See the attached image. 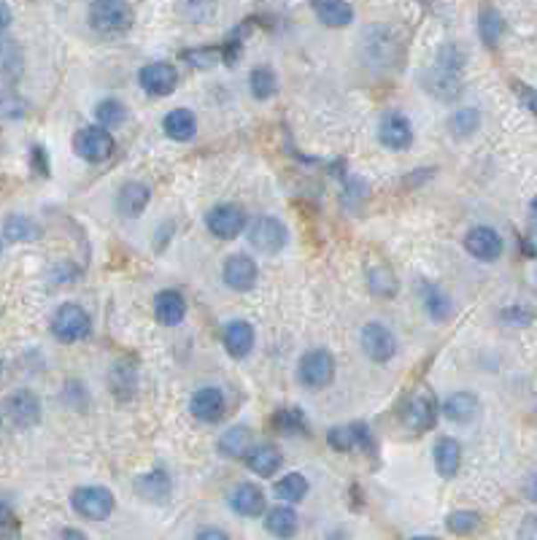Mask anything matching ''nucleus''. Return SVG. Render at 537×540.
Returning <instances> with one entry per match:
<instances>
[{
  "instance_id": "obj_1",
  "label": "nucleus",
  "mask_w": 537,
  "mask_h": 540,
  "mask_svg": "<svg viewBox=\"0 0 537 540\" xmlns=\"http://www.w3.org/2000/svg\"><path fill=\"white\" fill-rule=\"evenodd\" d=\"M424 86L437 101H454L462 93V54L457 46H445L435 62V68L427 73Z\"/></svg>"
},
{
  "instance_id": "obj_2",
  "label": "nucleus",
  "mask_w": 537,
  "mask_h": 540,
  "mask_svg": "<svg viewBox=\"0 0 537 540\" xmlns=\"http://www.w3.org/2000/svg\"><path fill=\"white\" fill-rule=\"evenodd\" d=\"M89 25L101 36L127 33L133 25V9L127 6V0H95L89 9Z\"/></svg>"
},
{
  "instance_id": "obj_3",
  "label": "nucleus",
  "mask_w": 537,
  "mask_h": 540,
  "mask_svg": "<svg viewBox=\"0 0 537 540\" xmlns=\"http://www.w3.org/2000/svg\"><path fill=\"white\" fill-rule=\"evenodd\" d=\"M89 332H93V319L89 314L76 306V303H62L57 311H54V319H52V335L62 343H76V340H84Z\"/></svg>"
},
{
  "instance_id": "obj_4",
  "label": "nucleus",
  "mask_w": 537,
  "mask_h": 540,
  "mask_svg": "<svg viewBox=\"0 0 537 540\" xmlns=\"http://www.w3.org/2000/svg\"><path fill=\"white\" fill-rule=\"evenodd\" d=\"M297 379L308 389H324L335 379V359L324 348H311L308 354L300 356L297 365Z\"/></svg>"
},
{
  "instance_id": "obj_5",
  "label": "nucleus",
  "mask_w": 537,
  "mask_h": 540,
  "mask_svg": "<svg viewBox=\"0 0 537 540\" xmlns=\"http://www.w3.org/2000/svg\"><path fill=\"white\" fill-rule=\"evenodd\" d=\"M70 505L78 516L89 521H103L114 513V495L106 487H78L70 497Z\"/></svg>"
},
{
  "instance_id": "obj_6",
  "label": "nucleus",
  "mask_w": 537,
  "mask_h": 540,
  "mask_svg": "<svg viewBox=\"0 0 537 540\" xmlns=\"http://www.w3.org/2000/svg\"><path fill=\"white\" fill-rule=\"evenodd\" d=\"M73 151L86 162H103L114 151V138H111V133L106 127L89 125V127H81L73 135Z\"/></svg>"
},
{
  "instance_id": "obj_7",
  "label": "nucleus",
  "mask_w": 537,
  "mask_h": 540,
  "mask_svg": "<svg viewBox=\"0 0 537 540\" xmlns=\"http://www.w3.org/2000/svg\"><path fill=\"white\" fill-rule=\"evenodd\" d=\"M248 243L259 254H279L287 246V227L273 217H259L248 227Z\"/></svg>"
},
{
  "instance_id": "obj_8",
  "label": "nucleus",
  "mask_w": 537,
  "mask_h": 540,
  "mask_svg": "<svg viewBox=\"0 0 537 540\" xmlns=\"http://www.w3.org/2000/svg\"><path fill=\"white\" fill-rule=\"evenodd\" d=\"M206 225H208V230H211L216 238L230 241V238H238V235L246 230L248 222H246V214H243L240 206H235V203H219V206H214V209L208 211Z\"/></svg>"
},
{
  "instance_id": "obj_9",
  "label": "nucleus",
  "mask_w": 537,
  "mask_h": 540,
  "mask_svg": "<svg viewBox=\"0 0 537 540\" xmlns=\"http://www.w3.org/2000/svg\"><path fill=\"white\" fill-rule=\"evenodd\" d=\"M362 348L373 363H389V359L397 354V338L386 324L370 322L362 327Z\"/></svg>"
},
{
  "instance_id": "obj_10",
  "label": "nucleus",
  "mask_w": 537,
  "mask_h": 540,
  "mask_svg": "<svg viewBox=\"0 0 537 540\" xmlns=\"http://www.w3.org/2000/svg\"><path fill=\"white\" fill-rule=\"evenodd\" d=\"M138 81L141 86L146 89L149 95L154 98H165L170 95L175 84H178V73L170 62H151V65H143L141 73H138Z\"/></svg>"
},
{
  "instance_id": "obj_11",
  "label": "nucleus",
  "mask_w": 537,
  "mask_h": 540,
  "mask_svg": "<svg viewBox=\"0 0 537 540\" xmlns=\"http://www.w3.org/2000/svg\"><path fill=\"white\" fill-rule=\"evenodd\" d=\"M224 284L235 292H248L256 284V262L248 254H232L224 259Z\"/></svg>"
},
{
  "instance_id": "obj_12",
  "label": "nucleus",
  "mask_w": 537,
  "mask_h": 540,
  "mask_svg": "<svg viewBox=\"0 0 537 540\" xmlns=\"http://www.w3.org/2000/svg\"><path fill=\"white\" fill-rule=\"evenodd\" d=\"M190 411L198 421H206V424H216L224 411H227V400L222 395V389L216 387H203L192 395V403H190Z\"/></svg>"
},
{
  "instance_id": "obj_13",
  "label": "nucleus",
  "mask_w": 537,
  "mask_h": 540,
  "mask_svg": "<svg viewBox=\"0 0 537 540\" xmlns=\"http://www.w3.org/2000/svg\"><path fill=\"white\" fill-rule=\"evenodd\" d=\"M465 249L481 262H494L502 254V238H500L497 230L481 225V227H473L465 235Z\"/></svg>"
},
{
  "instance_id": "obj_14",
  "label": "nucleus",
  "mask_w": 537,
  "mask_h": 540,
  "mask_svg": "<svg viewBox=\"0 0 537 540\" xmlns=\"http://www.w3.org/2000/svg\"><path fill=\"white\" fill-rule=\"evenodd\" d=\"M378 138L386 149H408L413 143V127L411 122L403 117V114H386L381 119V127H378Z\"/></svg>"
},
{
  "instance_id": "obj_15",
  "label": "nucleus",
  "mask_w": 537,
  "mask_h": 540,
  "mask_svg": "<svg viewBox=\"0 0 537 540\" xmlns=\"http://www.w3.org/2000/svg\"><path fill=\"white\" fill-rule=\"evenodd\" d=\"M9 416L20 430H28L33 424H38L41 419V403L30 389H20L9 397Z\"/></svg>"
},
{
  "instance_id": "obj_16",
  "label": "nucleus",
  "mask_w": 537,
  "mask_h": 540,
  "mask_svg": "<svg viewBox=\"0 0 537 540\" xmlns=\"http://www.w3.org/2000/svg\"><path fill=\"white\" fill-rule=\"evenodd\" d=\"M462 465V446L454 438H440L435 443V468L443 479H454Z\"/></svg>"
},
{
  "instance_id": "obj_17",
  "label": "nucleus",
  "mask_w": 537,
  "mask_h": 540,
  "mask_svg": "<svg viewBox=\"0 0 537 540\" xmlns=\"http://www.w3.org/2000/svg\"><path fill=\"white\" fill-rule=\"evenodd\" d=\"M154 316H157L159 324H165V327L182 324V319L187 316V303H184V298L178 295L175 290L159 292L157 300H154Z\"/></svg>"
},
{
  "instance_id": "obj_18",
  "label": "nucleus",
  "mask_w": 537,
  "mask_h": 540,
  "mask_svg": "<svg viewBox=\"0 0 537 540\" xmlns=\"http://www.w3.org/2000/svg\"><path fill=\"white\" fill-rule=\"evenodd\" d=\"M327 443L335 448V452H351L356 446H368L370 432L365 424H340L327 432Z\"/></svg>"
},
{
  "instance_id": "obj_19",
  "label": "nucleus",
  "mask_w": 537,
  "mask_h": 540,
  "mask_svg": "<svg viewBox=\"0 0 537 540\" xmlns=\"http://www.w3.org/2000/svg\"><path fill=\"white\" fill-rule=\"evenodd\" d=\"M162 127H165L167 138L187 143V141H192L198 135V117L190 109H173L162 119Z\"/></svg>"
},
{
  "instance_id": "obj_20",
  "label": "nucleus",
  "mask_w": 537,
  "mask_h": 540,
  "mask_svg": "<svg viewBox=\"0 0 537 540\" xmlns=\"http://www.w3.org/2000/svg\"><path fill=\"white\" fill-rule=\"evenodd\" d=\"M313 12L327 28H346L354 22V9L348 0H313Z\"/></svg>"
},
{
  "instance_id": "obj_21",
  "label": "nucleus",
  "mask_w": 537,
  "mask_h": 540,
  "mask_svg": "<svg viewBox=\"0 0 537 540\" xmlns=\"http://www.w3.org/2000/svg\"><path fill=\"white\" fill-rule=\"evenodd\" d=\"M281 462H284V457H281L279 448H273V446H254V448H248V454H246L248 470H254L262 479L273 476L281 468Z\"/></svg>"
},
{
  "instance_id": "obj_22",
  "label": "nucleus",
  "mask_w": 537,
  "mask_h": 540,
  "mask_svg": "<svg viewBox=\"0 0 537 540\" xmlns=\"http://www.w3.org/2000/svg\"><path fill=\"white\" fill-rule=\"evenodd\" d=\"M251 346H254V327L248 322L238 319V322H230L224 327V348L230 356L243 359L251 351Z\"/></svg>"
},
{
  "instance_id": "obj_23",
  "label": "nucleus",
  "mask_w": 537,
  "mask_h": 540,
  "mask_svg": "<svg viewBox=\"0 0 537 540\" xmlns=\"http://www.w3.org/2000/svg\"><path fill=\"white\" fill-rule=\"evenodd\" d=\"M149 198H151V192H149V187L146 184H141V182H130V184H125L122 190H119V195H117V209H119V214L122 217H138L146 206H149Z\"/></svg>"
},
{
  "instance_id": "obj_24",
  "label": "nucleus",
  "mask_w": 537,
  "mask_h": 540,
  "mask_svg": "<svg viewBox=\"0 0 537 540\" xmlns=\"http://www.w3.org/2000/svg\"><path fill=\"white\" fill-rule=\"evenodd\" d=\"M230 505H232L235 513H240V516H246V519H254V516H259V513L264 511V495H262V489L254 487V484H240V487L232 492Z\"/></svg>"
},
{
  "instance_id": "obj_25",
  "label": "nucleus",
  "mask_w": 537,
  "mask_h": 540,
  "mask_svg": "<svg viewBox=\"0 0 537 540\" xmlns=\"http://www.w3.org/2000/svg\"><path fill=\"white\" fill-rule=\"evenodd\" d=\"M443 413H445V419H449V421L468 424V421H473L476 413H478V397L470 395V392H454L452 397H445Z\"/></svg>"
},
{
  "instance_id": "obj_26",
  "label": "nucleus",
  "mask_w": 537,
  "mask_h": 540,
  "mask_svg": "<svg viewBox=\"0 0 537 540\" xmlns=\"http://www.w3.org/2000/svg\"><path fill=\"white\" fill-rule=\"evenodd\" d=\"M435 416H437V405H435V397L429 392H419L411 400L408 413H405V419L413 430H429L435 424Z\"/></svg>"
},
{
  "instance_id": "obj_27",
  "label": "nucleus",
  "mask_w": 537,
  "mask_h": 540,
  "mask_svg": "<svg viewBox=\"0 0 537 540\" xmlns=\"http://www.w3.org/2000/svg\"><path fill=\"white\" fill-rule=\"evenodd\" d=\"M264 529L276 537H281V540H287L297 532V513L292 508H284V505L271 508L264 516Z\"/></svg>"
},
{
  "instance_id": "obj_28",
  "label": "nucleus",
  "mask_w": 537,
  "mask_h": 540,
  "mask_svg": "<svg viewBox=\"0 0 537 540\" xmlns=\"http://www.w3.org/2000/svg\"><path fill=\"white\" fill-rule=\"evenodd\" d=\"M248 448H251V432H248V427H243V424H238V427H230L222 438H219V452L224 454V457H246L248 454Z\"/></svg>"
},
{
  "instance_id": "obj_29",
  "label": "nucleus",
  "mask_w": 537,
  "mask_h": 540,
  "mask_svg": "<svg viewBox=\"0 0 537 540\" xmlns=\"http://www.w3.org/2000/svg\"><path fill=\"white\" fill-rule=\"evenodd\" d=\"M135 489H138L141 497H146L151 503H162L170 495V479H167L165 470H151V473H146V476H141L135 481Z\"/></svg>"
},
{
  "instance_id": "obj_30",
  "label": "nucleus",
  "mask_w": 537,
  "mask_h": 540,
  "mask_svg": "<svg viewBox=\"0 0 537 540\" xmlns=\"http://www.w3.org/2000/svg\"><path fill=\"white\" fill-rule=\"evenodd\" d=\"M502 30H505V22H502L500 12L492 9V6H484L481 17H478V33H481L484 44L486 46H497L500 38H502Z\"/></svg>"
},
{
  "instance_id": "obj_31",
  "label": "nucleus",
  "mask_w": 537,
  "mask_h": 540,
  "mask_svg": "<svg viewBox=\"0 0 537 540\" xmlns=\"http://www.w3.org/2000/svg\"><path fill=\"white\" fill-rule=\"evenodd\" d=\"M4 233L9 241H17V243H25V241H36L41 233H38V225L25 217V214H12L4 225Z\"/></svg>"
},
{
  "instance_id": "obj_32",
  "label": "nucleus",
  "mask_w": 537,
  "mask_h": 540,
  "mask_svg": "<svg viewBox=\"0 0 537 540\" xmlns=\"http://www.w3.org/2000/svg\"><path fill=\"white\" fill-rule=\"evenodd\" d=\"M248 86H251V95H254L256 101L273 98V93H276V73H273L271 68L259 65V68L251 70V76H248Z\"/></svg>"
},
{
  "instance_id": "obj_33",
  "label": "nucleus",
  "mask_w": 537,
  "mask_h": 540,
  "mask_svg": "<svg viewBox=\"0 0 537 540\" xmlns=\"http://www.w3.org/2000/svg\"><path fill=\"white\" fill-rule=\"evenodd\" d=\"M424 308H427V314L432 319L443 322L445 316L452 314V300H449V295H445L443 290H437L432 284H424Z\"/></svg>"
},
{
  "instance_id": "obj_34",
  "label": "nucleus",
  "mask_w": 537,
  "mask_h": 540,
  "mask_svg": "<svg viewBox=\"0 0 537 540\" xmlns=\"http://www.w3.org/2000/svg\"><path fill=\"white\" fill-rule=\"evenodd\" d=\"M125 117H127V109L119 103V101H114V98H106V101H101L98 106H95V119H98V125L101 127H119L122 122H125Z\"/></svg>"
},
{
  "instance_id": "obj_35",
  "label": "nucleus",
  "mask_w": 537,
  "mask_h": 540,
  "mask_svg": "<svg viewBox=\"0 0 537 540\" xmlns=\"http://www.w3.org/2000/svg\"><path fill=\"white\" fill-rule=\"evenodd\" d=\"M276 495L287 503H300L308 495V481L303 473H289L276 484Z\"/></svg>"
},
{
  "instance_id": "obj_36",
  "label": "nucleus",
  "mask_w": 537,
  "mask_h": 540,
  "mask_svg": "<svg viewBox=\"0 0 537 540\" xmlns=\"http://www.w3.org/2000/svg\"><path fill=\"white\" fill-rule=\"evenodd\" d=\"M478 125H481V114L476 109H462V111H457L452 117L449 130H452L454 138H470L478 130Z\"/></svg>"
},
{
  "instance_id": "obj_37",
  "label": "nucleus",
  "mask_w": 537,
  "mask_h": 540,
  "mask_svg": "<svg viewBox=\"0 0 537 540\" xmlns=\"http://www.w3.org/2000/svg\"><path fill=\"white\" fill-rule=\"evenodd\" d=\"M445 527H449L454 535H473L481 527V516L476 511H454L449 519H445Z\"/></svg>"
},
{
  "instance_id": "obj_38",
  "label": "nucleus",
  "mask_w": 537,
  "mask_h": 540,
  "mask_svg": "<svg viewBox=\"0 0 537 540\" xmlns=\"http://www.w3.org/2000/svg\"><path fill=\"white\" fill-rule=\"evenodd\" d=\"M370 290L381 298H392L397 292V279L386 267H376V270H370Z\"/></svg>"
},
{
  "instance_id": "obj_39",
  "label": "nucleus",
  "mask_w": 537,
  "mask_h": 540,
  "mask_svg": "<svg viewBox=\"0 0 537 540\" xmlns=\"http://www.w3.org/2000/svg\"><path fill=\"white\" fill-rule=\"evenodd\" d=\"M273 424L281 432H305V419L297 408H284L273 416Z\"/></svg>"
},
{
  "instance_id": "obj_40",
  "label": "nucleus",
  "mask_w": 537,
  "mask_h": 540,
  "mask_svg": "<svg viewBox=\"0 0 537 540\" xmlns=\"http://www.w3.org/2000/svg\"><path fill=\"white\" fill-rule=\"evenodd\" d=\"M184 14L195 22H206V20H214L216 14V4L214 0H187L184 4Z\"/></svg>"
},
{
  "instance_id": "obj_41",
  "label": "nucleus",
  "mask_w": 537,
  "mask_h": 540,
  "mask_svg": "<svg viewBox=\"0 0 537 540\" xmlns=\"http://www.w3.org/2000/svg\"><path fill=\"white\" fill-rule=\"evenodd\" d=\"M516 95L521 98V103L537 117V89L526 86V84H516Z\"/></svg>"
},
{
  "instance_id": "obj_42",
  "label": "nucleus",
  "mask_w": 537,
  "mask_h": 540,
  "mask_svg": "<svg viewBox=\"0 0 537 540\" xmlns=\"http://www.w3.org/2000/svg\"><path fill=\"white\" fill-rule=\"evenodd\" d=\"M30 157H33V168H36L41 176H49V160H46V151H44V146H41V143H36V146H33Z\"/></svg>"
},
{
  "instance_id": "obj_43",
  "label": "nucleus",
  "mask_w": 537,
  "mask_h": 540,
  "mask_svg": "<svg viewBox=\"0 0 537 540\" xmlns=\"http://www.w3.org/2000/svg\"><path fill=\"white\" fill-rule=\"evenodd\" d=\"M502 319H505L508 324H526V322L532 319V314L524 311V308H508V311H502Z\"/></svg>"
},
{
  "instance_id": "obj_44",
  "label": "nucleus",
  "mask_w": 537,
  "mask_h": 540,
  "mask_svg": "<svg viewBox=\"0 0 537 540\" xmlns=\"http://www.w3.org/2000/svg\"><path fill=\"white\" fill-rule=\"evenodd\" d=\"M195 540H230V535L219 527H203Z\"/></svg>"
},
{
  "instance_id": "obj_45",
  "label": "nucleus",
  "mask_w": 537,
  "mask_h": 540,
  "mask_svg": "<svg viewBox=\"0 0 537 540\" xmlns=\"http://www.w3.org/2000/svg\"><path fill=\"white\" fill-rule=\"evenodd\" d=\"M12 6L6 4V0H0V36H4L9 28H12Z\"/></svg>"
},
{
  "instance_id": "obj_46",
  "label": "nucleus",
  "mask_w": 537,
  "mask_h": 540,
  "mask_svg": "<svg viewBox=\"0 0 537 540\" xmlns=\"http://www.w3.org/2000/svg\"><path fill=\"white\" fill-rule=\"evenodd\" d=\"M9 521H12V508L4 500H0V527H6Z\"/></svg>"
},
{
  "instance_id": "obj_47",
  "label": "nucleus",
  "mask_w": 537,
  "mask_h": 540,
  "mask_svg": "<svg viewBox=\"0 0 537 540\" xmlns=\"http://www.w3.org/2000/svg\"><path fill=\"white\" fill-rule=\"evenodd\" d=\"M60 540H86V535H84V532H78V529H62Z\"/></svg>"
},
{
  "instance_id": "obj_48",
  "label": "nucleus",
  "mask_w": 537,
  "mask_h": 540,
  "mask_svg": "<svg viewBox=\"0 0 537 540\" xmlns=\"http://www.w3.org/2000/svg\"><path fill=\"white\" fill-rule=\"evenodd\" d=\"M526 497H529V500H537V473L526 481Z\"/></svg>"
},
{
  "instance_id": "obj_49",
  "label": "nucleus",
  "mask_w": 537,
  "mask_h": 540,
  "mask_svg": "<svg viewBox=\"0 0 537 540\" xmlns=\"http://www.w3.org/2000/svg\"><path fill=\"white\" fill-rule=\"evenodd\" d=\"M529 225H532V230L537 233V198H534L532 206H529Z\"/></svg>"
},
{
  "instance_id": "obj_50",
  "label": "nucleus",
  "mask_w": 537,
  "mask_h": 540,
  "mask_svg": "<svg viewBox=\"0 0 537 540\" xmlns=\"http://www.w3.org/2000/svg\"><path fill=\"white\" fill-rule=\"evenodd\" d=\"M411 540H440V537H432V535H416V537H411Z\"/></svg>"
},
{
  "instance_id": "obj_51",
  "label": "nucleus",
  "mask_w": 537,
  "mask_h": 540,
  "mask_svg": "<svg viewBox=\"0 0 537 540\" xmlns=\"http://www.w3.org/2000/svg\"><path fill=\"white\" fill-rule=\"evenodd\" d=\"M0 373H4V359H0Z\"/></svg>"
},
{
  "instance_id": "obj_52",
  "label": "nucleus",
  "mask_w": 537,
  "mask_h": 540,
  "mask_svg": "<svg viewBox=\"0 0 537 540\" xmlns=\"http://www.w3.org/2000/svg\"><path fill=\"white\" fill-rule=\"evenodd\" d=\"M0 424H4V416H0Z\"/></svg>"
},
{
  "instance_id": "obj_53",
  "label": "nucleus",
  "mask_w": 537,
  "mask_h": 540,
  "mask_svg": "<svg viewBox=\"0 0 537 540\" xmlns=\"http://www.w3.org/2000/svg\"><path fill=\"white\" fill-rule=\"evenodd\" d=\"M0 246H4V241H0Z\"/></svg>"
}]
</instances>
